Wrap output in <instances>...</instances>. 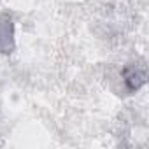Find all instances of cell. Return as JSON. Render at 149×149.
Here are the masks:
<instances>
[{"mask_svg":"<svg viewBox=\"0 0 149 149\" xmlns=\"http://www.w3.org/2000/svg\"><path fill=\"white\" fill-rule=\"evenodd\" d=\"M14 51V21L9 13L0 14V53L11 54Z\"/></svg>","mask_w":149,"mask_h":149,"instance_id":"1","label":"cell"},{"mask_svg":"<svg viewBox=\"0 0 149 149\" xmlns=\"http://www.w3.org/2000/svg\"><path fill=\"white\" fill-rule=\"evenodd\" d=\"M123 79L128 91H137L146 83V65L130 63L123 68Z\"/></svg>","mask_w":149,"mask_h":149,"instance_id":"2","label":"cell"}]
</instances>
